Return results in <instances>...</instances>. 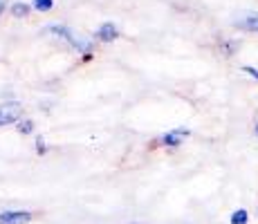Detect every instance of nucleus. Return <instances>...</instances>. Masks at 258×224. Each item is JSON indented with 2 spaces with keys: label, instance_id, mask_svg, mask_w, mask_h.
<instances>
[{
  "label": "nucleus",
  "instance_id": "f257e3e1",
  "mask_svg": "<svg viewBox=\"0 0 258 224\" xmlns=\"http://www.w3.org/2000/svg\"><path fill=\"white\" fill-rule=\"evenodd\" d=\"M45 32H47V34H52V36L63 38V41H68V43L72 45V47H77L79 52H83V54H90V52H92L90 41H88L86 36H81V34H77L74 29L66 27V25H54V27H47Z\"/></svg>",
  "mask_w": 258,
  "mask_h": 224
},
{
  "label": "nucleus",
  "instance_id": "f03ea898",
  "mask_svg": "<svg viewBox=\"0 0 258 224\" xmlns=\"http://www.w3.org/2000/svg\"><path fill=\"white\" fill-rule=\"evenodd\" d=\"M32 220L29 211H5L0 213V224H27Z\"/></svg>",
  "mask_w": 258,
  "mask_h": 224
},
{
  "label": "nucleus",
  "instance_id": "7ed1b4c3",
  "mask_svg": "<svg viewBox=\"0 0 258 224\" xmlns=\"http://www.w3.org/2000/svg\"><path fill=\"white\" fill-rule=\"evenodd\" d=\"M18 106H3L0 108V126H7V123H14L18 119Z\"/></svg>",
  "mask_w": 258,
  "mask_h": 224
},
{
  "label": "nucleus",
  "instance_id": "20e7f679",
  "mask_svg": "<svg viewBox=\"0 0 258 224\" xmlns=\"http://www.w3.org/2000/svg\"><path fill=\"white\" fill-rule=\"evenodd\" d=\"M97 36H99V41L110 43V41H115V38L119 36V32H117V27L112 23H106V25H101V27L97 29Z\"/></svg>",
  "mask_w": 258,
  "mask_h": 224
},
{
  "label": "nucleus",
  "instance_id": "39448f33",
  "mask_svg": "<svg viewBox=\"0 0 258 224\" xmlns=\"http://www.w3.org/2000/svg\"><path fill=\"white\" fill-rule=\"evenodd\" d=\"M186 134H188V130H173V132L164 134V143H166V146H177V143H180Z\"/></svg>",
  "mask_w": 258,
  "mask_h": 224
},
{
  "label": "nucleus",
  "instance_id": "423d86ee",
  "mask_svg": "<svg viewBox=\"0 0 258 224\" xmlns=\"http://www.w3.org/2000/svg\"><path fill=\"white\" fill-rule=\"evenodd\" d=\"M238 25H242V27L254 29V32H258V14H249V16H247L245 21H240Z\"/></svg>",
  "mask_w": 258,
  "mask_h": 224
},
{
  "label": "nucleus",
  "instance_id": "0eeeda50",
  "mask_svg": "<svg viewBox=\"0 0 258 224\" xmlns=\"http://www.w3.org/2000/svg\"><path fill=\"white\" fill-rule=\"evenodd\" d=\"M12 14H14L16 18H25V16L29 14V7H27V5H23V3H16V5L12 7Z\"/></svg>",
  "mask_w": 258,
  "mask_h": 224
},
{
  "label": "nucleus",
  "instance_id": "6e6552de",
  "mask_svg": "<svg viewBox=\"0 0 258 224\" xmlns=\"http://www.w3.org/2000/svg\"><path fill=\"white\" fill-rule=\"evenodd\" d=\"M34 7H36L38 12H49V9L54 7V0H34Z\"/></svg>",
  "mask_w": 258,
  "mask_h": 224
},
{
  "label": "nucleus",
  "instance_id": "1a4fd4ad",
  "mask_svg": "<svg viewBox=\"0 0 258 224\" xmlns=\"http://www.w3.org/2000/svg\"><path fill=\"white\" fill-rule=\"evenodd\" d=\"M231 224H247V211H236L234 215H231Z\"/></svg>",
  "mask_w": 258,
  "mask_h": 224
},
{
  "label": "nucleus",
  "instance_id": "9d476101",
  "mask_svg": "<svg viewBox=\"0 0 258 224\" xmlns=\"http://www.w3.org/2000/svg\"><path fill=\"white\" fill-rule=\"evenodd\" d=\"M18 130H21V132H32V130H34V123H32V121H23Z\"/></svg>",
  "mask_w": 258,
  "mask_h": 224
},
{
  "label": "nucleus",
  "instance_id": "9b49d317",
  "mask_svg": "<svg viewBox=\"0 0 258 224\" xmlns=\"http://www.w3.org/2000/svg\"><path fill=\"white\" fill-rule=\"evenodd\" d=\"M3 9H5V0H0V14H3Z\"/></svg>",
  "mask_w": 258,
  "mask_h": 224
},
{
  "label": "nucleus",
  "instance_id": "f8f14e48",
  "mask_svg": "<svg viewBox=\"0 0 258 224\" xmlns=\"http://www.w3.org/2000/svg\"><path fill=\"white\" fill-rule=\"evenodd\" d=\"M133 224H142V222H133Z\"/></svg>",
  "mask_w": 258,
  "mask_h": 224
}]
</instances>
